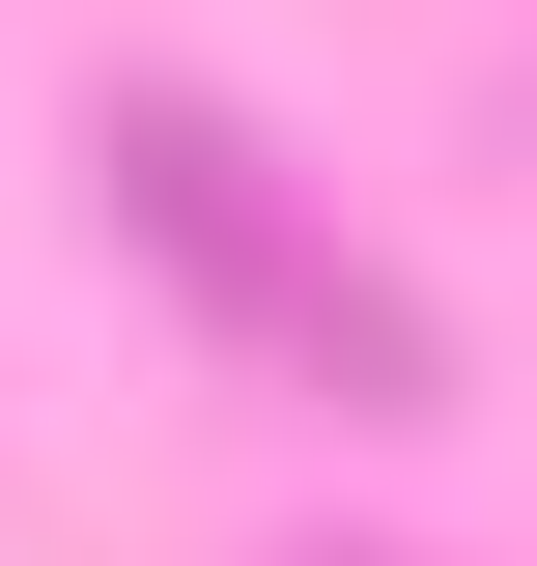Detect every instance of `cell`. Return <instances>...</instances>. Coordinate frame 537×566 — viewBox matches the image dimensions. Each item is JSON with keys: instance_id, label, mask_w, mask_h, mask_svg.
Returning <instances> with one entry per match:
<instances>
[{"instance_id": "cell-1", "label": "cell", "mask_w": 537, "mask_h": 566, "mask_svg": "<svg viewBox=\"0 0 537 566\" xmlns=\"http://www.w3.org/2000/svg\"><path fill=\"white\" fill-rule=\"evenodd\" d=\"M85 170H114V227H141V255H170V283H199L227 340H283V368H312V397H424V312H397V283H368V255H339L312 199H283V170H255V142L199 114V85H141V114L85 142Z\"/></svg>"}]
</instances>
